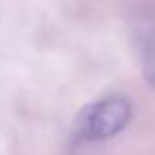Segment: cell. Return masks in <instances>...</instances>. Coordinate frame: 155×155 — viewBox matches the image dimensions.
<instances>
[{"label": "cell", "mask_w": 155, "mask_h": 155, "mask_svg": "<svg viewBox=\"0 0 155 155\" xmlns=\"http://www.w3.org/2000/svg\"><path fill=\"white\" fill-rule=\"evenodd\" d=\"M132 119V104L125 96H104L87 104L74 119L77 142H104L119 136Z\"/></svg>", "instance_id": "cell-1"}, {"label": "cell", "mask_w": 155, "mask_h": 155, "mask_svg": "<svg viewBox=\"0 0 155 155\" xmlns=\"http://www.w3.org/2000/svg\"><path fill=\"white\" fill-rule=\"evenodd\" d=\"M134 45H136L142 77L155 89V13H147V15L136 17Z\"/></svg>", "instance_id": "cell-2"}]
</instances>
